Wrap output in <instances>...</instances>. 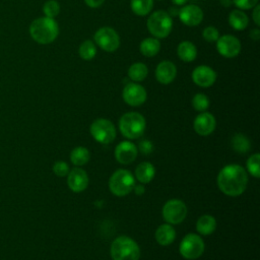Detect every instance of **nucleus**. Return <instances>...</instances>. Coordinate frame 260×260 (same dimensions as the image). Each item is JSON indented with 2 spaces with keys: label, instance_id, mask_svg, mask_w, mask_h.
Returning a JSON list of instances; mask_svg holds the SVG:
<instances>
[{
  "label": "nucleus",
  "instance_id": "nucleus-1",
  "mask_svg": "<svg viewBox=\"0 0 260 260\" xmlns=\"http://www.w3.org/2000/svg\"><path fill=\"white\" fill-rule=\"evenodd\" d=\"M248 183V176L244 168L239 165H228L217 176V185L220 191L229 196L241 195Z\"/></svg>",
  "mask_w": 260,
  "mask_h": 260
},
{
  "label": "nucleus",
  "instance_id": "nucleus-2",
  "mask_svg": "<svg viewBox=\"0 0 260 260\" xmlns=\"http://www.w3.org/2000/svg\"><path fill=\"white\" fill-rule=\"evenodd\" d=\"M29 35L39 44L47 45L56 40L59 35V25L54 18L39 17L29 25Z\"/></svg>",
  "mask_w": 260,
  "mask_h": 260
},
{
  "label": "nucleus",
  "instance_id": "nucleus-3",
  "mask_svg": "<svg viewBox=\"0 0 260 260\" xmlns=\"http://www.w3.org/2000/svg\"><path fill=\"white\" fill-rule=\"evenodd\" d=\"M111 256L113 260H138L140 249L134 240L121 236L112 243Z\"/></svg>",
  "mask_w": 260,
  "mask_h": 260
},
{
  "label": "nucleus",
  "instance_id": "nucleus-4",
  "mask_svg": "<svg viewBox=\"0 0 260 260\" xmlns=\"http://www.w3.org/2000/svg\"><path fill=\"white\" fill-rule=\"evenodd\" d=\"M119 128L125 137L136 139L145 130V119L141 114L136 112L126 113L120 118Z\"/></svg>",
  "mask_w": 260,
  "mask_h": 260
},
{
  "label": "nucleus",
  "instance_id": "nucleus-5",
  "mask_svg": "<svg viewBox=\"0 0 260 260\" xmlns=\"http://www.w3.org/2000/svg\"><path fill=\"white\" fill-rule=\"evenodd\" d=\"M147 28L155 39L167 38L173 28V18L167 11H154L147 19Z\"/></svg>",
  "mask_w": 260,
  "mask_h": 260
},
{
  "label": "nucleus",
  "instance_id": "nucleus-6",
  "mask_svg": "<svg viewBox=\"0 0 260 260\" xmlns=\"http://www.w3.org/2000/svg\"><path fill=\"white\" fill-rule=\"evenodd\" d=\"M135 181L132 174L127 170H118L110 178L109 187L113 194L125 196L132 191Z\"/></svg>",
  "mask_w": 260,
  "mask_h": 260
},
{
  "label": "nucleus",
  "instance_id": "nucleus-7",
  "mask_svg": "<svg viewBox=\"0 0 260 260\" xmlns=\"http://www.w3.org/2000/svg\"><path fill=\"white\" fill-rule=\"evenodd\" d=\"M180 253L186 259H196L200 257L204 251V243L202 239L195 234L185 236L180 244Z\"/></svg>",
  "mask_w": 260,
  "mask_h": 260
},
{
  "label": "nucleus",
  "instance_id": "nucleus-8",
  "mask_svg": "<svg viewBox=\"0 0 260 260\" xmlns=\"http://www.w3.org/2000/svg\"><path fill=\"white\" fill-rule=\"evenodd\" d=\"M90 134L100 143H111L116 137V129L113 123L107 119H98L90 126Z\"/></svg>",
  "mask_w": 260,
  "mask_h": 260
},
{
  "label": "nucleus",
  "instance_id": "nucleus-9",
  "mask_svg": "<svg viewBox=\"0 0 260 260\" xmlns=\"http://www.w3.org/2000/svg\"><path fill=\"white\" fill-rule=\"evenodd\" d=\"M95 44L106 52H114L120 46V38L117 31L105 26L98 29L93 36Z\"/></svg>",
  "mask_w": 260,
  "mask_h": 260
},
{
  "label": "nucleus",
  "instance_id": "nucleus-10",
  "mask_svg": "<svg viewBox=\"0 0 260 260\" xmlns=\"http://www.w3.org/2000/svg\"><path fill=\"white\" fill-rule=\"evenodd\" d=\"M187 215L185 203L179 199L169 200L162 207V217L168 223L177 224L182 222Z\"/></svg>",
  "mask_w": 260,
  "mask_h": 260
},
{
  "label": "nucleus",
  "instance_id": "nucleus-11",
  "mask_svg": "<svg viewBox=\"0 0 260 260\" xmlns=\"http://www.w3.org/2000/svg\"><path fill=\"white\" fill-rule=\"evenodd\" d=\"M216 50L224 58H234L241 52V43L232 35H224L217 39Z\"/></svg>",
  "mask_w": 260,
  "mask_h": 260
},
{
  "label": "nucleus",
  "instance_id": "nucleus-12",
  "mask_svg": "<svg viewBox=\"0 0 260 260\" xmlns=\"http://www.w3.org/2000/svg\"><path fill=\"white\" fill-rule=\"evenodd\" d=\"M122 95L124 101L132 107H137L142 105L146 101V96H147L146 90L144 89V87L135 82L127 83L124 86Z\"/></svg>",
  "mask_w": 260,
  "mask_h": 260
},
{
  "label": "nucleus",
  "instance_id": "nucleus-13",
  "mask_svg": "<svg viewBox=\"0 0 260 260\" xmlns=\"http://www.w3.org/2000/svg\"><path fill=\"white\" fill-rule=\"evenodd\" d=\"M216 79L215 71L206 65L196 67L192 72V80L195 84L201 87L211 86Z\"/></svg>",
  "mask_w": 260,
  "mask_h": 260
},
{
  "label": "nucleus",
  "instance_id": "nucleus-14",
  "mask_svg": "<svg viewBox=\"0 0 260 260\" xmlns=\"http://www.w3.org/2000/svg\"><path fill=\"white\" fill-rule=\"evenodd\" d=\"M178 16L184 24L188 26H196L203 19V11L199 6L189 4L180 9Z\"/></svg>",
  "mask_w": 260,
  "mask_h": 260
},
{
  "label": "nucleus",
  "instance_id": "nucleus-15",
  "mask_svg": "<svg viewBox=\"0 0 260 260\" xmlns=\"http://www.w3.org/2000/svg\"><path fill=\"white\" fill-rule=\"evenodd\" d=\"M115 156L120 164H130L137 156V147L130 141H122L115 149Z\"/></svg>",
  "mask_w": 260,
  "mask_h": 260
},
{
  "label": "nucleus",
  "instance_id": "nucleus-16",
  "mask_svg": "<svg viewBox=\"0 0 260 260\" xmlns=\"http://www.w3.org/2000/svg\"><path fill=\"white\" fill-rule=\"evenodd\" d=\"M215 128V119L210 113L203 112L194 120V130L201 136H207Z\"/></svg>",
  "mask_w": 260,
  "mask_h": 260
},
{
  "label": "nucleus",
  "instance_id": "nucleus-17",
  "mask_svg": "<svg viewBox=\"0 0 260 260\" xmlns=\"http://www.w3.org/2000/svg\"><path fill=\"white\" fill-rule=\"evenodd\" d=\"M177 74V68L171 61H161L158 63L155 69L156 80L161 84L171 83Z\"/></svg>",
  "mask_w": 260,
  "mask_h": 260
},
{
  "label": "nucleus",
  "instance_id": "nucleus-18",
  "mask_svg": "<svg viewBox=\"0 0 260 260\" xmlns=\"http://www.w3.org/2000/svg\"><path fill=\"white\" fill-rule=\"evenodd\" d=\"M67 183L73 192H81L86 189L88 185V177L85 171L80 168H75L69 173Z\"/></svg>",
  "mask_w": 260,
  "mask_h": 260
},
{
  "label": "nucleus",
  "instance_id": "nucleus-19",
  "mask_svg": "<svg viewBox=\"0 0 260 260\" xmlns=\"http://www.w3.org/2000/svg\"><path fill=\"white\" fill-rule=\"evenodd\" d=\"M175 238H176V232L174 228L169 223L159 225L155 232V240L161 246L170 245L171 243L174 242Z\"/></svg>",
  "mask_w": 260,
  "mask_h": 260
},
{
  "label": "nucleus",
  "instance_id": "nucleus-20",
  "mask_svg": "<svg viewBox=\"0 0 260 260\" xmlns=\"http://www.w3.org/2000/svg\"><path fill=\"white\" fill-rule=\"evenodd\" d=\"M177 54L181 60L185 62H191L195 60L197 56V48L193 43L189 41H183L178 45Z\"/></svg>",
  "mask_w": 260,
  "mask_h": 260
},
{
  "label": "nucleus",
  "instance_id": "nucleus-21",
  "mask_svg": "<svg viewBox=\"0 0 260 260\" xmlns=\"http://www.w3.org/2000/svg\"><path fill=\"white\" fill-rule=\"evenodd\" d=\"M154 167L148 162V161H143L138 165V167L135 170V177L136 179L143 184L149 183L153 177H154Z\"/></svg>",
  "mask_w": 260,
  "mask_h": 260
},
{
  "label": "nucleus",
  "instance_id": "nucleus-22",
  "mask_svg": "<svg viewBox=\"0 0 260 260\" xmlns=\"http://www.w3.org/2000/svg\"><path fill=\"white\" fill-rule=\"evenodd\" d=\"M229 23L236 30H243L247 27L249 19L247 14L241 9L233 10L229 15Z\"/></svg>",
  "mask_w": 260,
  "mask_h": 260
},
{
  "label": "nucleus",
  "instance_id": "nucleus-23",
  "mask_svg": "<svg viewBox=\"0 0 260 260\" xmlns=\"http://www.w3.org/2000/svg\"><path fill=\"white\" fill-rule=\"evenodd\" d=\"M215 228H216L215 218L208 214H205V215H202L201 217H199V219L197 220V223H196L197 232L204 236L212 234L214 232Z\"/></svg>",
  "mask_w": 260,
  "mask_h": 260
},
{
  "label": "nucleus",
  "instance_id": "nucleus-24",
  "mask_svg": "<svg viewBox=\"0 0 260 260\" xmlns=\"http://www.w3.org/2000/svg\"><path fill=\"white\" fill-rule=\"evenodd\" d=\"M160 50V43L155 38H146L140 43V52L146 57L155 56Z\"/></svg>",
  "mask_w": 260,
  "mask_h": 260
},
{
  "label": "nucleus",
  "instance_id": "nucleus-25",
  "mask_svg": "<svg viewBox=\"0 0 260 260\" xmlns=\"http://www.w3.org/2000/svg\"><path fill=\"white\" fill-rule=\"evenodd\" d=\"M148 74V69L146 65L142 62L133 63L128 69V76L133 81H142Z\"/></svg>",
  "mask_w": 260,
  "mask_h": 260
},
{
  "label": "nucleus",
  "instance_id": "nucleus-26",
  "mask_svg": "<svg viewBox=\"0 0 260 260\" xmlns=\"http://www.w3.org/2000/svg\"><path fill=\"white\" fill-rule=\"evenodd\" d=\"M153 6V0H131V9L138 16L148 14Z\"/></svg>",
  "mask_w": 260,
  "mask_h": 260
},
{
  "label": "nucleus",
  "instance_id": "nucleus-27",
  "mask_svg": "<svg viewBox=\"0 0 260 260\" xmlns=\"http://www.w3.org/2000/svg\"><path fill=\"white\" fill-rule=\"evenodd\" d=\"M89 151L87 148L79 146L74 148L70 153V159L75 166H83L89 160Z\"/></svg>",
  "mask_w": 260,
  "mask_h": 260
},
{
  "label": "nucleus",
  "instance_id": "nucleus-28",
  "mask_svg": "<svg viewBox=\"0 0 260 260\" xmlns=\"http://www.w3.org/2000/svg\"><path fill=\"white\" fill-rule=\"evenodd\" d=\"M232 147L237 152L245 153L250 149V141L244 134L238 133L232 138Z\"/></svg>",
  "mask_w": 260,
  "mask_h": 260
},
{
  "label": "nucleus",
  "instance_id": "nucleus-29",
  "mask_svg": "<svg viewBox=\"0 0 260 260\" xmlns=\"http://www.w3.org/2000/svg\"><path fill=\"white\" fill-rule=\"evenodd\" d=\"M78 54L83 60H91L96 55V47L93 42L86 40L84 41L78 49Z\"/></svg>",
  "mask_w": 260,
  "mask_h": 260
},
{
  "label": "nucleus",
  "instance_id": "nucleus-30",
  "mask_svg": "<svg viewBox=\"0 0 260 260\" xmlns=\"http://www.w3.org/2000/svg\"><path fill=\"white\" fill-rule=\"evenodd\" d=\"M192 106L199 112H204L209 107V100L203 93H197L192 99Z\"/></svg>",
  "mask_w": 260,
  "mask_h": 260
},
{
  "label": "nucleus",
  "instance_id": "nucleus-31",
  "mask_svg": "<svg viewBox=\"0 0 260 260\" xmlns=\"http://www.w3.org/2000/svg\"><path fill=\"white\" fill-rule=\"evenodd\" d=\"M43 11L47 17L54 18L60 12V5L56 0H48L43 6Z\"/></svg>",
  "mask_w": 260,
  "mask_h": 260
},
{
  "label": "nucleus",
  "instance_id": "nucleus-32",
  "mask_svg": "<svg viewBox=\"0 0 260 260\" xmlns=\"http://www.w3.org/2000/svg\"><path fill=\"white\" fill-rule=\"evenodd\" d=\"M259 159H260V155L259 153H255L253 155H251L247 161V168L248 171L250 172V174L252 176H254L255 178H259L260 177V171H259Z\"/></svg>",
  "mask_w": 260,
  "mask_h": 260
},
{
  "label": "nucleus",
  "instance_id": "nucleus-33",
  "mask_svg": "<svg viewBox=\"0 0 260 260\" xmlns=\"http://www.w3.org/2000/svg\"><path fill=\"white\" fill-rule=\"evenodd\" d=\"M202 37L204 38V40L208 43H213L216 42L217 39L219 38V31L216 27L214 26H207L203 29L202 31Z\"/></svg>",
  "mask_w": 260,
  "mask_h": 260
},
{
  "label": "nucleus",
  "instance_id": "nucleus-34",
  "mask_svg": "<svg viewBox=\"0 0 260 260\" xmlns=\"http://www.w3.org/2000/svg\"><path fill=\"white\" fill-rule=\"evenodd\" d=\"M69 167L65 161H57L53 166V172L59 177H64L68 174Z\"/></svg>",
  "mask_w": 260,
  "mask_h": 260
},
{
  "label": "nucleus",
  "instance_id": "nucleus-35",
  "mask_svg": "<svg viewBox=\"0 0 260 260\" xmlns=\"http://www.w3.org/2000/svg\"><path fill=\"white\" fill-rule=\"evenodd\" d=\"M233 4H235L241 10H247L255 7L258 4V0H233Z\"/></svg>",
  "mask_w": 260,
  "mask_h": 260
},
{
  "label": "nucleus",
  "instance_id": "nucleus-36",
  "mask_svg": "<svg viewBox=\"0 0 260 260\" xmlns=\"http://www.w3.org/2000/svg\"><path fill=\"white\" fill-rule=\"evenodd\" d=\"M139 149L143 154H148L152 150V144L149 140H143L139 143Z\"/></svg>",
  "mask_w": 260,
  "mask_h": 260
},
{
  "label": "nucleus",
  "instance_id": "nucleus-37",
  "mask_svg": "<svg viewBox=\"0 0 260 260\" xmlns=\"http://www.w3.org/2000/svg\"><path fill=\"white\" fill-rule=\"evenodd\" d=\"M253 20L256 25H260V5L257 4L253 10Z\"/></svg>",
  "mask_w": 260,
  "mask_h": 260
},
{
  "label": "nucleus",
  "instance_id": "nucleus-38",
  "mask_svg": "<svg viewBox=\"0 0 260 260\" xmlns=\"http://www.w3.org/2000/svg\"><path fill=\"white\" fill-rule=\"evenodd\" d=\"M84 1H85L86 5L91 8H96L105 2V0H84Z\"/></svg>",
  "mask_w": 260,
  "mask_h": 260
},
{
  "label": "nucleus",
  "instance_id": "nucleus-39",
  "mask_svg": "<svg viewBox=\"0 0 260 260\" xmlns=\"http://www.w3.org/2000/svg\"><path fill=\"white\" fill-rule=\"evenodd\" d=\"M249 36H250V38H251L253 41H258V40L260 39V29H258V28L252 29V30L250 31Z\"/></svg>",
  "mask_w": 260,
  "mask_h": 260
},
{
  "label": "nucleus",
  "instance_id": "nucleus-40",
  "mask_svg": "<svg viewBox=\"0 0 260 260\" xmlns=\"http://www.w3.org/2000/svg\"><path fill=\"white\" fill-rule=\"evenodd\" d=\"M179 11H180V9L178 8V7H176V6H172V7H170L169 9H168V14L171 16V17H175V16H178L179 15Z\"/></svg>",
  "mask_w": 260,
  "mask_h": 260
},
{
  "label": "nucleus",
  "instance_id": "nucleus-41",
  "mask_svg": "<svg viewBox=\"0 0 260 260\" xmlns=\"http://www.w3.org/2000/svg\"><path fill=\"white\" fill-rule=\"evenodd\" d=\"M134 189H135V193L138 194V195H140V194H142V193L144 192V188H143V186H141V185L134 186Z\"/></svg>",
  "mask_w": 260,
  "mask_h": 260
},
{
  "label": "nucleus",
  "instance_id": "nucleus-42",
  "mask_svg": "<svg viewBox=\"0 0 260 260\" xmlns=\"http://www.w3.org/2000/svg\"><path fill=\"white\" fill-rule=\"evenodd\" d=\"M220 4L223 7H230L233 4V0H220Z\"/></svg>",
  "mask_w": 260,
  "mask_h": 260
},
{
  "label": "nucleus",
  "instance_id": "nucleus-43",
  "mask_svg": "<svg viewBox=\"0 0 260 260\" xmlns=\"http://www.w3.org/2000/svg\"><path fill=\"white\" fill-rule=\"evenodd\" d=\"M187 1H188V0H172V2H173L175 5H177V6L183 5V4H185Z\"/></svg>",
  "mask_w": 260,
  "mask_h": 260
},
{
  "label": "nucleus",
  "instance_id": "nucleus-44",
  "mask_svg": "<svg viewBox=\"0 0 260 260\" xmlns=\"http://www.w3.org/2000/svg\"><path fill=\"white\" fill-rule=\"evenodd\" d=\"M158 1H161V0H158Z\"/></svg>",
  "mask_w": 260,
  "mask_h": 260
}]
</instances>
